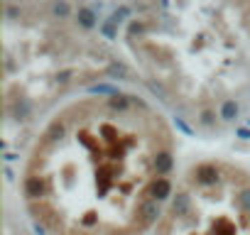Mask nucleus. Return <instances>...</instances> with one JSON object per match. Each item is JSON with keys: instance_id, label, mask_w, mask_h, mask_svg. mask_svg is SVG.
Listing matches in <instances>:
<instances>
[{"instance_id": "f257e3e1", "label": "nucleus", "mask_w": 250, "mask_h": 235, "mask_svg": "<svg viewBox=\"0 0 250 235\" xmlns=\"http://www.w3.org/2000/svg\"><path fill=\"white\" fill-rule=\"evenodd\" d=\"M172 167V130L150 103L83 96L40 130L22 169V201L52 235H145L169 201Z\"/></svg>"}, {"instance_id": "f03ea898", "label": "nucleus", "mask_w": 250, "mask_h": 235, "mask_svg": "<svg viewBox=\"0 0 250 235\" xmlns=\"http://www.w3.org/2000/svg\"><path fill=\"white\" fill-rule=\"evenodd\" d=\"M152 235H250V169L228 159L191 164Z\"/></svg>"}]
</instances>
